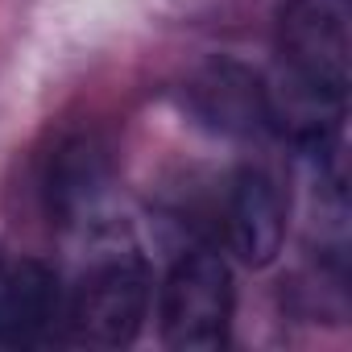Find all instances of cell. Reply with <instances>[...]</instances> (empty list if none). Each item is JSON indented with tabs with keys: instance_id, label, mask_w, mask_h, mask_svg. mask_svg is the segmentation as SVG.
Here are the masks:
<instances>
[{
	"instance_id": "6da1fadb",
	"label": "cell",
	"mask_w": 352,
	"mask_h": 352,
	"mask_svg": "<svg viewBox=\"0 0 352 352\" xmlns=\"http://www.w3.org/2000/svg\"><path fill=\"white\" fill-rule=\"evenodd\" d=\"M274 129L307 153L336 149L352 71V0H282L278 25Z\"/></svg>"
},
{
	"instance_id": "7a4b0ae2",
	"label": "cell",
	"mask_w": 352,
	"mask_h": 352,
	"mask_svg": "<svg viewBox=\"0 0 352 352\" xmlns=\"http://www.w3.org/2000/svg\"><path fill=\"white\" fill-rule=\"evenodd\" d=\"M153 307V274L133 245H104L79 278L63 286V327L83 348H124L141 336Z\"/></svg>"
},
{
	"instance_id": "3957f363",
	"label": "cell",
	"mask_w": 352,
	"mask_h": 352,
	"mask_svg": "<svg viewBox=\"0 0 352 352\" xmlns=\"http://www.w3.org/2000/svg\"><path fill=\"white\" fill-rule=\"evenodd\" d=\"M236 311L232 270L208 249H183L157 286V336L174 352H216L228 344Z\"/></svg>"
},
{
	"instance_id": "277c9868",
	"label": "cell",
	"mask_w": 352,
	"mask_h": 352,
	"mask_svg": "<svg viewBox=\"0 0 352 352\" xmlns=\"http://www.w3.org/2000/svg\"><path fill=\"white\" fill-rule=\"evenodd\" d=\"M116 179V157L108 137L83 129L71 133L54 145L46 174H42V204L50 224H87V216H96V208L108 199Z\"/></svg>"
},
{
	"instance_id": "5b68a950",
	"label": "cell",
	"mask_w": 352,
	"mask_h": 352,
	"mask_svg": "<svg viewBox=\"0 0 352 352\" xmlns=\"http://www.w3.org/2000/svg\"><path fill=\"white\" fill-rule=\"evenodd\" d=\"M187 108L191 116L220 133V137H236V141H261L274 129V100H270V83L261 75H253L241 63H208L191 83H187Z\"/></svg>"
},
{
	"instance_id": "8992f818",
	"label": "cell",
	"mask_w": 352,
	"mask_h": 352,
	"mask_svg": "<svg viewBox=\"0 0 352 352\" xmlns=\"http://www.w3.org/2000/svg\"><path fill=\"white\" fill-rule=\"evenodd\" d=\"M224 245L249 270H265L278 261L286 241V199L270 170L241 166L224 191Z\"/></svg>"
},
{
	"instance_id": "52a82bcc",
	"label": "cell",
	"mask_w": 352,
	"mask_h": 352,
	"mask_svg": "<svg viewBox=\"0 0 352 352\" xmlns=\"http://www.w3.org/2000/svg\"><path fill=\"white\" fill-rule=\"evenodd\" d=\"M63 323V278L38 257L0 253V348H34Z\"/></svg>"
}]
</instances>
